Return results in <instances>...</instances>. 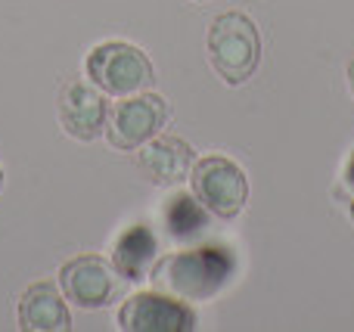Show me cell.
I'll return each instance as SVG.
<instances>
[{
	"label": "cell",
	"mask_w": 354,
	"mask_h": 332,
	"mask_svg": "<svg viewBox=\"0 0 354 332\" xmlns=\"http://www.w3.org/2000/svg\"><path fill=\"white\" fill-rule=\"evenodd\" d=\"M0 190H3V171H0Z\"/></svg>",
	"instance_id": "obj_15"
},
{
	"label": "cell",
	"mask_w": 354,
	"mask_h": 332,
	"mask_svg": "<svg viewBox=\"0 0 354 332\" xmlns=\"http://www.w3.org/2000/svg\"><path fill=\"white\" fill-rule=\"evenodd\" d=\"M351 217H354V202H351Z\"/></svg>",
	"instance_id": "obj_16"
},
{
	"label": "cell",
	"mask_w": 354,
	"mask_h": 332,
	"mask_svg": "<svg viewBox=\"0 0 354 332\" xmlns=\"http://www.w3.org/2000/svg\"><path fill=\"white\" fill-rule=\"evenodd\" d=\"M165 227L174 242H189L205 233L208 227V208L193 196V193H174L165 202Z\"/></svg>",
	"instance_id": "obj_12"
},
{
	"label": "cell",
	"mask_w": 354,
	"mask_h": 332,
	"mask_svg": "<svg viewBox=\"0 0 354 332\" xmlns=\"http://www.w3.org/2000/svg\"><path fill=\"white\" fill-rule=\"evenodd\" d=\"M106 118H109L106 93L91 78H68L59 87V121L68 137L81 143L97 140L100 134H106Z\"/></svg>",
	"instance_id": "obj_8"
},
{
	"label": "cell",
	"mask_w": 354,
	"mask_h": 332,
	"mask_svg": "<svg viewBox=\"0 0 354 332\" xmlns=\"http://www.w3.org/2000/svg\"><path fill=\"white\" fill-rule=\"evenodd\" d=\"M87 78L109 97H131L149 90L156 81V68L140 47L128 41H106L87 53Z\"/></svg>",
	"instance_id": "obj_3"
},
{
	"label": "cell",
	"mask_w": 354,
	"mask_h": 332,
	"mask_svg": "<svg viewBox=\"0 0 354 332\" xmlns=\"http://www.w3.org/2000/svg\"><path fill=\"white\" fill-rule=\"evenodd\" d=\"M168 99L159 93H131V97H118V103L109 109L106 118V137L109 146L122 149V153H134L147 140H153L156 134H162V128L168 124Z\"/></svg>",
	"instance_id": "obj_5"
},
{
	"label": "cell",
	"mask_w": 354,
	"mask_h": 332,
	"mask_svg": "<svg viewBox=\"0 0 354 332\" xmlns=\"http://www.w3.org/2000/svg\"><path fill=\"white\" fill-rule=\"evenodd\" d=\"M342 180H345V186L351 190V196H354V149L348 153V162H345V171H342Z\"/></svg>",
	"instance_id": "obj_13"
},
{
	"label": "cell",
	"mask_w": 354,
	"mask_h": 332,
	"mask_svg": "<svg viewBox=\"0 0 354 332\" xmlns=\"http://www.w3.org/2000/svg\"><path fill=\"white\" fill-rule=\"evenodd\" d=\"M156 258H159V240H156L153 227L147 224H134L128 227L115 242V252H112V264L118 267L128 283H140L149 277Z\"/></svg>",
	"instance_id": "obj_11"
},
{
	"label": "cell",
	"mask_w": 354,
	"mask_h": 332,
	"mask_svg": "<svg viewBox=\"0 0 354 332\" xmlns=\"http://www.w3.org/2000/svg\"><path fill=\"white\" fill-rule=\"evenodd\" d=\"M193 196L208 208V215L221 221H233L249 202V180L245 171L227 155H202L189 168Z\"/></svg>",
	"instance_id": "obj_4"
},
{
	"label": "cell",
	"mask_w": 354,
	"mask_h": 332,
	"mask_svg": "<svg viewBox=\"0 0 354 332\" xmlns=\"http://www.w3.org/2000/svg\"><path fill=\"white\" fill-rule=\"evenodd\" d=\"M128 280L118 273V267L103 255H78L59 267V289L66 302L78 304L81 311L109 308L122 295Z\"/></svg>",
	"instance_id": "obj_6"
},
{
	"label": "cell",
	"mask_w": 354,
	"mask_h": 332,
	"mask_svg": "<svg viewBox=\"0 0 354 332\" xmlns=\"http://www.w3.org/2000/svg\"><path fill=\"white\" fill-rule=\"evenodd\" d=\"M348 84H351V93H354V59L348 62Z\"/></svg>",
	"instance_id": "obj_14"
},
{
	"label": "cell",
	"mask_w": 354,
	"mask_h": 332,
	"mask_svg": "<svg viewBox=\"0 0 354 332\" xmlns=\"http://www.w3.org/2000/svg\"><path fill=\"white\" fill-rule=\"evenodd\" d=\"M233 273H236V255L230 248L199 246L159 258L147 280H153V289L183 302H208L230 283Z\"/></svg>",
	"instance_id": "obj_1"
},
{
	"label": "cell",
	"mask_w": 354,
	"mask_h": 332,
	"mask_svg": "<svg viewBox=\"0 0 354 332\" xmlns=\"http://www.w3.org/2000/svg\"><path fill=\"white\" fill-rule=\"evenodd\" d=\"M208 62L224 84H245L261 62L258 25L245 12H221L208 28Z\"/></svg>",
	"instance_id": "obj_2"
},
{
	"label": "cell",
	"mask_w": 354,
	"mask_h": 332,
	"mask_svg": "<svg viewBox=\"0 0 354 332\" xmlns=\"http://www.w3.org/2000/svg\"><path fill=\"white\" fill-rule=\"evenodd\" d=\"M143 177L156 186H177L183 180H189V168H193V146L180 137L171 134H156L153 140H147L137 155Z\"/></svg>",
	"instance_id": "obj_9"
},
{
	"label": "cell",
	"mask_w": 354,
	"mask_h": 332,
	"mask_svg": "<svg viewBox=\"0 0 354 332\" xmlns=\"http://www.w3.org/2000/svg\"><path fill=\"white\" fill-rule=\"evenodd\" d=\"M19 329L25 332H66L72 329V314H68L66 295L59 283L41 280L31 283L19 298Z\"/></svg>",
	"instance_id": "obj_10"
},
{
	"label": "cell",
	"mask_w": 354,
	"mask_h": 332,
	"mask_svg": "<svg viewBox=\"0 0 354 332\" xmlns=\"http://www.w3.org/2000/svg\"><path fill=\"white\" fill-rule=\"evenodd\" d=\"M118 326L124 332H193L196 314L183 298L168 292H137L118 311Z\"/></svg>",
	"instance_id": "obj_7"
}]
</instances>
